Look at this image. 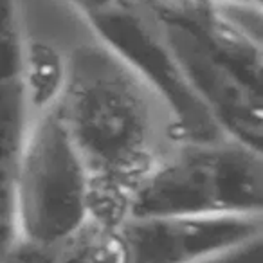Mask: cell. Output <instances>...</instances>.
Instances as JSON below:
<instances>
[{"instance_id":"7a4b0ae2","label":"cell","mask_w":263,"mask_h":263,"mask_svg":"<svg viewBox=\"0 0 263 263\" xmlns=\"http://www.w3.org/2000/svg\"><path fill=\"white\" fill-rule=\"evenodd\" d=\"M83 263H128L126 243L121 229L87 226Z\"/></svg>"},{"instance_id":"6da1fadb","label":"cell","mask_w":263,"mask_h":263,"mask_svg":"<svg viewBox=\"0 0 263 263\" xmlns=\"http://www.w3.org/2000/svg\"><path fill=\"white\" fill-rule=\"evenodd\" d=\"M26 90L34 106H47L65 87V65L58 51L45 44H31L24 63Z\"/></svg>"}]
</instances>
